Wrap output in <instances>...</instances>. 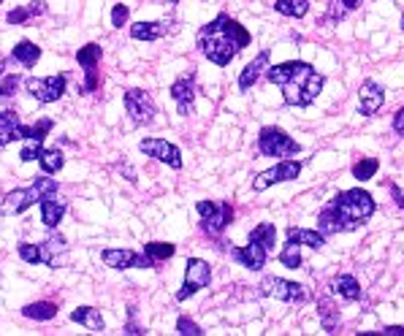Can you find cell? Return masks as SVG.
<instances>
[{"label":"cell","instance_id":"obj_1","mask_svg":"<svg viewBox=\"0 0 404 336\" xmlns=\"http://www.w3.org/2000/svg\"><path fill=\"white\" fill-rule=\"evenodd\" d=\"M266 79L282 87V98L288 106H299V109L312 106L326 84V79L304 60H288V63L271 65L266 71Z\"/></svg>","mask_w":404,"mask_h":336},{"label":"cell","instance_id":"obj_2","mask_svg":"<svg viewBox=\"0 0 404 336\" xmlns=\"http://www.w3.org/2000/svg\"><path fill=\"white\" fill-rule=\"evenodd\" d=\"M198 49L215 65H228L239 54V46H236V41L228 33V14H217L209 25L201 28V33H198Z\"/></svg>","mask_w":404,"mask_h":336},{"label":"cell","instance_id":"obj_3","mask_svg":"<svg viewBox=\"0 0 404 336\" xmlns=\"http://www.w3.org/2000/svg\"><path fill=\"white\" fill-rule=\"evenodd\" d=\"M331 207L339 211V217L345 222V231H356L374 214V198L366 190L353 187V190H342L339 196H334Z\"/></svg>","mask_w":404,"mask_h":336},{"label":"cell","instance_id":"obj_4","mask_svg":"<svg viewBox=\"0 0 404 336\" xmlns=\"http://www.w3.org/2000/svg\"><path fill=\"white\" fill-rule=\"evenodd\" d=\"M258 149H261V155H266V158H293V155L301 152V144L293 141L282 127L269 125V127H264L261 136H258Z\"/></svg>","mask_w":404,"mask_h":336},{"label":"cell","instance_id":"obj_5","mask_svg":"<svg viewBox=\"0 0 404 336\" xmlns=\"http://www.w3.org/2000/svg\"><path fill=\"white\" fill-rule=\"evenodd\" d=\"M195 211L201 214V228L209 236H220L233 220V207L228 201H198Z\"/></svg>","mask_w":404,"mask_h":336},{"label":"cell","instance_id":"obj_6","mask_svg":"<svg viewBox=\"0 0 404 336\" xmlns=\"http://www.w3.org/2000/svg\"><path fill=\"white\" fill-rule=\"evenodd\" d=\"M212 282V269L206 260L201 258H190L184 263V282H182V291L177 293V301H187L198 293L201 288H206Z\"/></svg>","mask_w":404,"mask_h":336},{"label":"cell","instance_id":"obj_7","mask_svg":"<svg viewBox=\"0 0 404 336\" xmlns=\"http://www.w3.org/2000/svg\"><path fill=\"white\" fill-rule=\"evenodd\" d=\"M65 87H68V76L65 74H52L46 79H25V90L39 101V103H54L65 95Z\"/></svg>","mask_w":404,"mask_h":336},{"label":"cell","instance_id":"obj_8","mask_svg":"<svg viewBox=\"0 0 404 336\" xmlns=\"http://www.w3.org/2000/svg\"><path fill=\"white\" fill-rule=\"evenodd\" d=\"M258 288H261L264 295H271L277 301H288V304H304L307 301L304 285L290 282V280H282V277H264Z\"/></svg>","mask_w":404,"mask_h":336},{"label":"cell","instance_id":"obj_9","mask_svg":"<svg viewBox=\"0 0 404 336\" xmlns=\"http://www.w3.org/2000/svg\"><path fill=\"white\" fill-rule=\"evenodd\" d=\"M125 112H128V117H131V123L134 125H149L152 120H155V101H152V95L149 92H144V90H128L125 92Z\"/></svg>","mask_w":404,"mask_h":336},{"label":"cell","instance_id":"obj_10","mask_svg":"<svg viewBox=\"0 0 404 336\" xmlns=\"http://www.w3.org/2000/svg\"><path fill=\"white\" fill-rule=\"evenodd\" d=\"M299 174H301V163H299V160H279L274 168L261 171V174L253 179V190H255V193H264V190H269L271 185L290 182V179H296Z\"/></svg>","mask_w":404,"mask_h":336},{"label":"cell","instance_id":"obj_11","mask_svg":"<svg viewBox=\"0 0 404 336\" xmlns=\"http://www.w3.org/2000/svg\"><path fill=\"white\" fill-rule=\"evenodd\" d=\"M100 258H103V263L109 266V269H117V271H123V269H155V260L147 255V252H134V250H103L100 252Z\"/></svg>","mask_w":404,"mask_h":336},{"label":"cell","instance_id":"obj_12","mask_svg":"<svg viewBox=\"0 0 404 336\" xmlns=\"http://www.w3.org/2000/svg\"><path fill=\"white\" fill-rule=\"evenodd\" d=\"M138 149H141L147 158H155V160H160V163L171 166L174 171H180L182 168L180 147H174V144H171V141H166V138H141Z\"/></svg>","mask_w":404,"mask_h":336},{"label":"cell","instance_id":"obj_13","mask_svg":"<svg viewBox=\"0 0 404 336\" xmlns=\"http://www.w3.org/2000/svg\"><path fill=\"white\" fill-rule=\"evenodd\" d=\"M33 204H41V193H39V187H36V185H30V187H19V190L6 193L0 211H3V214H22V211L30 209Z\"/></svg>","mask_w":404,"mask_h":336},{"label":"cell","instance_id":"obj_14","mask_svg":"<svg viewBox=\"0 0 404 336\" xmlns=\"http://www.w3.org/2000/svg\"><path fill=\"white\" fill-rule=\"evenodd\" d=\"M266 255H269V250L264 244H258V242H250L244 247H233L231 250V258L236 263H242L244 269H250V271H261L266 266Z\"/></svg>","mask_w":404,"mask_h":336},{"label":"cell","instance_id":"obj_15","mask_svg":"<svg viewBox=\"0 0 404 336\" xmlns=\"http://www.w3.org/2000/svg\"><path fill=\"white\" fill-rule=\"evenodd\" d=\"M383 101H385V90L380 87L377 82H363L359 90V112L363 117H372V114H377L380 112V106H383Z\"/></svg>","mask_w":404,"mask_h":336},{"label":"cell","instance_id":"obj_16","mask_svg":"<svg viewBox=\"0 0 404 336\" xmlns=\"http://www.w3.org/2000/svg\"><path fill=\"white\" fill-rule=\"evenodd\" d=\"M171 98H174V103H177L182 117L193 114V101H195V79H193V74L190 76H182V79H177V82L171 84Z\"/></svg>","mask_w":404,"mask_h":336},{"label":"cell","instance_id":"obj_17","mask_svg":"<svg viewBox=\"0 0 404 336\" xmlns=\"http://www.w3.org/2000/svg\"><path fill=\"white\" fill-rule=\"evenodd\" d=\"M41 255H44V266L49 269H57L60 263H63V258L68 255V242H65V236L63 233H49L44 242H41Z\"/></svg>","mask_w":404,"mask_h":336},{"label":"cell","instance_id":"obj_18","mask_svg":"<svg viewBox=\"0 0 404 336\" xmlns=\"http://www.w3.org/2000/svg\"><path fill=\"white\" fill-rule=\"evenodd\" d=\"M269 57H271V52L269 49H264V52H258V57H255L253 63L244 65V71L239 74V90H242V92L253 90V84L261 79V74L269 71Z\"/></svg>","mask_w":404,"mask_h":336},{"label":"cell","instance_id":"obj_19","mask_svg":"<svg viewBox=\"0 0 404 336\" xmlns=\"http://www.w3.org/2000/svg\"><path fill=\"white\" fill-rule=\"evenodd\" d=\"M41 222H44L46 228H57L60 222H63V217H65V211H68V204L57 196V193H52V196H44L41 198Z\"/></svg>","mask_w":404,"mask_h":336},{"label":"cell","instance_id":"obj_20","mask_svg":"<svg viewBox=\"0 0 404 336\" xmlns=\"http://www.w3.org/2000/svg\"><path fill=\"white\" fill-rule=\"evenodd\" d=\"M71 320L79 323V326H85L92 334H103V328H106L103 315H100V309H95V306H79V309H74V312H71Z\"/></svg>","mask_w":404,"mask_h":336},{"label":"cell","instance_id":"obj_21","mask_svg":"<svg viewBox=\"0 0 404 336\" xmlns=\"http://www.w3.org/2000/svg\"><path fill=\"white\" fill-rule=\"evenodd\" d=\"M19 127H22V120H19V114L14 109H0V147L17 141Z\"/></svg>","mask_w":404,"mask_h":336},{"label":"cell","instance_id":"obj_22","mask_svg":"<svg viewBox=\"0 0 404 336\" xmlns=\"http://www.w3.org/2000/svg\"><path fill=\"white\" fill-rule=\"evenodd\" d=\"M11 57H14L22 68H33V65L41 60V46L33 43V41H28V39H22V41L11 49Z\"/></svg>","mask_w":404,"mask_h":336},{"label":"cell","instance_id":"obj_23","mask_svg":"<svg viewBox=\"0 0 404 336\" xmlns=\"http://www.w3.org/2000/svg\"><path fill=\"white\" fill-rule=\"evenodd\" d=\"M317 231H320L323 236H337V233H345V222H342L339 211L334 209L331 204L317 214Z\"/></svg>","mask_w":404,"mask_h":336},{"label":"cell","instance_id":"obj_24","mask_svg":"<svg viewBox=\"0 0 404 336\" xmlns=\"http://www.w3.org/2000/svg\"><path fill=\"white\" fill-rule=\"evenodd\" d=\"M166 30H169L166 22H136V25H131V39L134 41H158L166 36Z\"/></svg>","mask_w":404,"mask_h":336},{"label":"cell","instance_id":"obj_25","mask_svg":"<svg viewBox=\"0 0 404 336\" xmlns=\"http://www.w3.org/2000/svg\"><path fill=\"white\" fill-rule=\"evenodd\" d=\"M22 315L28 320L46 323V320H54L57 317V304H52V301H33V304H25L22 306Z\"/></svg>","mask_w":404,"mask_h":336},{"label":"cell","instance_id":"obj_26","mask_svg":"<svg viewBox=\"0 0 404 336\" xmlns=\"http://www.w3.org/2000/svg\"><path fill=\"white\" fill-rule=\"evenodd\" d=\"M288 239L296 244L312 247V250H323V244H326V236L320 231H310V228H288Z\"/></svg>","mask_w":404,"mask_h":336},{"label":"cell","instance_id":"obj_27","mask_svg":"<svg viewBox=\"0 0 404 336\" xmlns=\"http://www.w3.org/2000/svg\"><path fill=\"white\" fill-rule=\"evenodd\" d=\"M331 291L339 293L345 301H359L361 298V285L356 282V277H350V274H339V277H334Z\"/></svg>","mask_w":404,"mask_h":336},{"label":"cell","instance_id":"obj_28","mask_svg":"<svg viewBox=\"0 0 404 336\" xmlns=\"http://www.w3.org/2000/svg\"><path fill=\"white\" fill-rule=\"evenodd\" d=\"M54 127V123L44 117V120H39L36 125H22L19 127V138H25V141H41L44 144V138L49 136V130Z\"/></svg>","mask_w":404,"mask_h":336},{"label":"cell","instance_id":"obj_29","mask_svg":"<svg viewBox=\"0 0 404 336\" xmlns=\"http://www.w3.org/2000/svg\"><path fill=\"white\" fill-rule=\"evenodd\" d=\"M274 11H277V14H282V17L301 19V17H307L310 3H307V0H277V3H274Z\"/></svg>","mask_w":404,"mask_h":336},{"label":"cell","instance_id":"obj_30","mask_svg":"<svg viewBox=\"0 0 404 336\" xmlns=\"http://www.w3.org/2000/svg\"><path fill=\"white\" fill-rule=\"evenodd\" d=\"M250 242H258V244H264L266 250H274V242H277V228L271 225V222H261V225H255L253 231H250V236H247Z\"/></svg>","mask_w":404,"mask_h":336},{"label":"cell","instance_id":"obj_31","mask_svg":"<svg viewBox=\"0 0 404 336\" xmlns=\"http://www.w3.org/2000/svg\"><path fill=\"white\" fill-rule=\"evenodd\" d=\"M100 57H103L100 43H85V46L76 52V63H79L82 68H98Z\"/></svg>","mask_w":404,"mask_h":336},{"label":"cell","instance_id":"obj_32","mask_svg":"<svg viewBox=\"0 0 404 336\" xmlns=\"http://www.w3.org/2000/svg\"><path fill=\"white\" fill-rule=\"evenodd\" d=\"M301 244H296V242H285V247L279 252V263L285 266V269H301V250H299Z\"/></svg>","mask_w":404,"mask_h":336},{"label":"cell","instance_id":"obj_33","mask_svg":"<svg viewBox=\"0 0 404 336\" xmlns=\"http://www.w3.org/2000/svg\"><path fill=\"white\" fill-rule=\"evenodd\" d=\"M144 252L158 263V260H169V258H174L177 247H174L171 242H149V244H144Z\"/></svg>","mask_w":404,"mask_h":336},{"label":"cell","instance_id":"obj_34","mask_svg":"<svg viewBox=\"0 0 404 336\" xmlns=\"http://www.w3.org/2000/svg\"><path fill=\"white\" fill-rule=\"evenodd\" d=\"M39 163L44 168V174H57V171H63V166H65V158H63L60 149H44Z\"/></svg>","mask_w":404,"mask_h":336},{"label":"cell","instance_id":"obj_35","mask_svg":"<svg viewBox=\"0 0 404 336\" xmlns=\"http://www.w3.org/2000/svg\"><path fill=\"white\" fill-rule=\"evenodd\" d=\"M377 168H380V163H377L374 158H361L359 163L353 166V176H356L359 182H366V179H372V176L377 174Z\"/></svg>","mask_w":404,"mask_h":336},{"label":"cell","instance_id":"obj_36","mask_svg":"<svg viewBox=\"0 0 404 336\" xmlns=\"http://www.w3.org/2000/svg\"><path fill=\"white\" fill-rule=\"evenodd\" d=\"M228 33H231V39L236 41V46H239V49H244L247 43L253 41V39H250V33H247V30H244V28H242L236 19H231V17H228Z\"/></svg>","mask_w":404,"mask_h":336},{"label":"cell","instance_id":"obj_37","mask_svg":"<svg viewBox=\"0 0 404 336\" xmlns=\"http://www.w3.org/2000/svg\"><path fill=\"white\" fill-rule=\"evenodd\" d=\"M41 152H44V144L41 141H28L19 152V160L22 163H33V160H41Z\"/></svg>","mask_w":404,"mask_h":336},{"label":"cell","instance_id":"obj_38","mask_svg":"<svg viewBox=\"0 0 404 336\" xmlns=\"http://www.w3.org/2000/svg\"><path fill=\"white\" fill-rule=\"evenodd\" d=\"M128 19H131V8H128L125 3H117V6L111 8V28L123 30V28L128 25Z\"/></svg>","mask_w":404,"mask_h":336},{"label":"cell","instance_id":"obj_39","mask_svg":"<svg viewBox=\"0 0 404 336\" xmlns=\"http://www.w3.org/2000/svg\"><path fill=\"white\" fill-rule=\"evenodd\" d=\"M19 258L25 260V263H41L44 260V255H41V244H19Z\"/></svg>","mask_w":404,"mask_h":336},{"label":"cell","instance_id":"obj_40","mask_svg":"<svg viewBox=\"0 0 404 336\" xmlns=\"http://www.w3.org/2000/svg\"><path fill=\"white\" fill-rule=\"evenodd\" d=\"M317 306H320V320H323V328H326V331H334V328H337V323H339V315L334 317V312H331L334 306H331L328 301H320Z\"/></svg>","mask_w":404,"mask_h":336},{"label":"cell","instance_id":"obj_41","mask_svg":"<svg viewBox=\"0 0 404 336\" xmlns=\"http://www.w3.org/2000/svg\"><path fill=\"white\" fill-rule=\"evenodd\" d=\"M19 84H22V79L17 74H3L0 76V98H11Z\"/></svg>","mask_w":404,"mask_h":336},{"label":"cell","instance_id":"obj_42","mask_svg":"<svg viewBox=\"0 0 404 336\" xmlns=\"http://www.w3.org/2000/svg\"><path fill=\"white\" fill-rule=\"evenodd\" d=\"M177 334H182V336H201L204 331H201V326H198L195 320H190V317H180V320H177Z\"/></svg>","mask_w":404,"mask_h":336},{"label":"cell","instance_id":"obj_43","mask_svg":"<svg viewBox=\"0 0 404 336\" xmlns=\"http://www.w3.org/2000/svg\"><path fill=\"white\" fill-rule=\"evenodd\" d=\"M28 19H30L28 6H25V8H14V11H8V14H6V22H8V25H25Z\"/></svg>","mask_w":404,"mask_h":336},{"label":"cell","instance_id":"obj_44","mask_svg":"<svg viewBox=\"0 0 404 336\" xmlns=\"http://www.w3.org/2000/svg\"><path fill=\"white\" fill-rule=\"evenodd\" d=\"M98 90V71L95 68H85V84H82V92L90 95Z\"/></svg>","mask_w":404,"mask_h":336},{"label":"cell","instance_id":"obj_45","mask_svg":"<svg viewBox=\"0 0 404 336\" xmlns=\"http://www.w3.org/2000/svg\"><path fill=\"white\" fill-rule=\"evenodd\" d=\"M28 11H30V17H44V14H46V3H44V0L28 3Z\"/></svg>","mask_w":404,"mask_h":336},{"label":"cell","instance_id":"obj_46","mask_svg":"<svg viewBox=\"0 0 404 336\" xmlns=\"http://www.w3.org/2000/svg\"><path fill=\"white\" fill-rule=\"evenodd\" d=\"M394 130H396L399 136H404V106L394 114Z\"/></svg>","mask_w":404,"mask_h":336},{"label":"cell","instance_id":"obj_47","mask_svg":"<svg viewBox=\"0 0 404 336\" xmlns=\"http://www.w3.org/2000/svg\"><path fill=\"white\" fill-rule=\"evenodd\" d=\"M391 196H394V201H396V207L399 209H404V193L396 187V185H391Z\"/></svg>","mask_w":404,"mask_h":336},{"label":"cell","instance_id":"obj_48","mask_svg":"<svg viewBox=\"0 0 404 336\" xmlns=\"http://www.w3.org/2000/svg\"><path fill=\"white\" fill-rule=\"evenodd\" d=\"M380 334H385V336H404V326H385Z\"/></svg>","mask_w":404,"mask_h":336},{"label":"cell","instance_id":"obj_49","mask_svg":"<svg viewBox=\"0 0 404 336\" xmlns=\"http://www.w3.org/2000/svg\"><path fill=\"white\" fill-rule=\"evenodd\" d=\"M361 0H342V6H345V11H353V8H359Z\"/></svg>","mask_w":404,"mask_h":336},{"label":"cell","instance_id":"obj_50","mask_svg":"<svg viewBox=\"0 0 404 336\" xmlns=\"http://www.w3.org/2000/svg\"><path fill=\"white\" fill-rule=\"evenodd\" d=\"M6 74V60H0V76Z\"/></svg>","mask_w":404,"mask_h":336},{"label":"cell","instance_id":"obj_51","mask_svg":"<svg viewBox=\"0 0 404 336\" xmlns=\"http://www.w3.org/2000/svg\"><path fill=\"white\" fill-rule=\"evenodd\" d=\"M402 30H404V14H402Z\"/></svg>","mask_w":404,"mask_h":336},{"label":"cell","instance_id":"obj_52","mask_svg":"<svg viewBox=\"0 0 404 336\" xmlns=\"http://www.w3.org/2000/svg\"><path fill=\"white\" fill-rule=\"evenodd\" d=\"M0 3H3V0H0Z\"/></svg>","mask_w":404,"mask_h":336}]
</instances>
